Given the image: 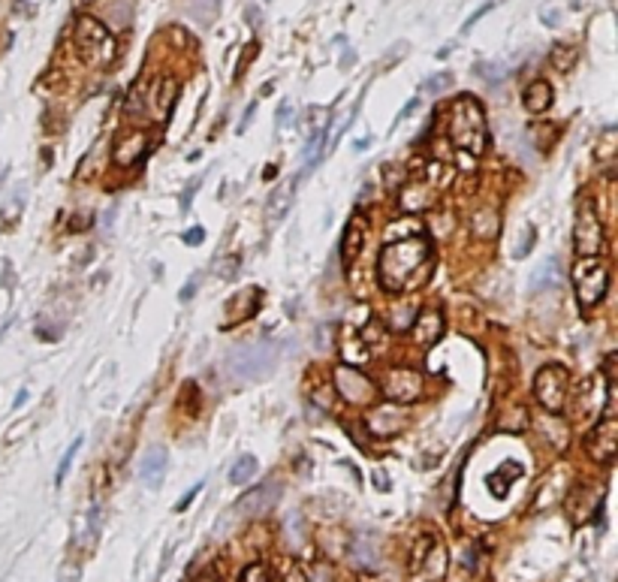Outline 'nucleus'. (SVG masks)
Masks as SVG:
<instances>
[{"instance_id":"dca6fc26","label":"nucleus","mask_w":618,"mask_h":582,"mask_svg":"<svg viewBox=\"0 0 618 582\" xmlns=\"http://www.w3.org/2000/svg\"><path fill=\"white\" fill-rule=\"evenodd\" d=\"M401 426H404V410H401V405H392V401L377 405L368 414V428H371V435H377V438L398 435Z\"/></svg>"},{"instance_id":"4468645a","label":"nucleus","mask_w":618,"mask_h":582,"mask_svg":"<svg viewBox=\"0 0 618 582\" xmlns=\"http://www.w3.org/2000/svg\"><path fill=\"white\" fill-rule=\"evenodd\" d=\"M365 242H368V217L365 215H353L344 226V236H341V259L344 266H353L356 259L362 257L365 250Z\"/></svg>"},{"instance_id":"b1692460","label":"nucleus","mask_w":618,"mask_h":582,"mask_svg":"<svg viewBox=\"0 0 618 582\" xmlns=\"http://www.w3.org/2000/svg\"><path fill=\"white\" fill-rule=\"evenodd\" d=\"M253 477H257V459L253 456H239L236 461H232V468H229V483L232 486H245Z\"/></svg>"},{"instance_id":"2f4dec72","label":"nucleus","mask_w":618,"mask_h":582,"mask_svg":"<svg viewBox=\"0 0 618 582\" xmlns=\"http://www.w3.org/2000/svg\"><path fill=\"white\" fill-rule=\"evenodd\" d=\"M199 182H202V175H196V178H194V182H190V184H187V194H184V196H181V208H184V212H187V208H190V203H194V196H196V190H199Z\"/></svg>"},{"instance_id":"ddd939ff","label":"nucleus","mask_w":618,"mask_h":582,"mask_svg":"<svg viewBox=\"0 0 618 582\" xmlns=\"http://www.w3.org/2000/svg\"><path fill=\"white\" fill-rule=\"evenodd\" d=\"M380 393L387 395L392 405H413L422 395V374L410 368H392L380 384Z\"/></svg>"},{"instance_id":"39448f33","label":"nucleus","mask_w":618,"mask_h":582,"mask_svg":"<svg viewBox=\"0 0 618 582\" xmlns=\"http://www.w3.org/2000/svg\"><path fill=\"white\" fill-rule=\"evenodd\" d=\"M570 280H573V293H576L579 308L591 311L594 305L603 302L606 290H610V263L597 257L576 259L570 266Z\"/></svg>"},{"instance_id":"423d86ee","label":"nucleus","mask_w":618,"mask_h":582,"mask_svg":"<svg viewBox=\"0 0 618 582\" xmlns=\"http://www.w3.org/2000/svg\"><path fill=\"white\" fill-rule=\"evenodd\" d=\"M534 398L546 414L561 417L567 410V398H570V371L558 363L543 365L534 377Z\"/></svg>"},{"instance_id":"c9c22d12","label":"nucleus","mask_w":618,"mask_h":582,"mask_svg":"<svg viewBox=\"0 0 618 582\" xmlns=\"http://www.w3.org/2000/svg\"><path fill=\"white\" fill-rule=\"evenodd\" d=\"M194 582H220V579H217L215 570H202L199 576H194Z\"/></svg>"},{"instance_id":"6ab92c4d","label":"nucleus","mask_w":618,"mask_h":582,"mask_svg":"<svg viewBox=\"0 0 618 582\" xmlns=\"http://www.w3.org/2000/svg\"><path fill=\"white\" fill-rule=\"evenodd\" d=\"M281 498V486H275V483H262V486H257V489H250L245 498L239 501V513H245V516H260V513H266V510H271L275 507V501Z\"/></svg>"},{"instance_id":"4be33fe9","label":"nucleus","mask_w":618,"mask_h":582,"mask_svg":"<svg viewBox=\"0 0 618 582\" xmlns=\"http://www.w3.org/2000/svg\"><path fill=\"white\" fill-rule=\"evenodd\" d=\"M293 196H296V182L283 184V187H278L275 194H271L269 205H266V212H269V224H278V220L287 217L290 205H293Z\"/></svg>"},{"instance_id":"393cba45","label":"nucleus","mask_w":618,"mask_h":582,"mask_svg":"<svg viewBox=\"0 0 618 582\" xmlns=\"http://www.w3.org/2000/svg\"><path fill=\"white\" fill-rule=\"evenodd\" d=\"M558 278H561V263L552 257V259H546V266H540V269H537V272H534V278H531V287H534V290L552 287Z\"/></svg>"},{"instance_id":"0eeeda50","label":"nucleus","mask_w":618,"mask_h":582,"mask_svg":"<svg viewBox=\"0 0 618 582\" xmlns=\"http://www.w3.org/2000/svg\"><path fill=\"white\" fill-rule=\"evenodd\" d=\"M278 365V347L257 341V344H245L227 359V371L239 380H260L269 377Z\"/></svg>"},{"instance_id":"c85d7f7f","label":"nucleus","mask_w":618,"mask_h":582,"mask_svg":"<svg viewBox=\"0 0 618 582\" xmlns=\"http://www.w3.org/2000/svg\"><path fill=\"white\" fill-rule=\"evenodd\" d=\"M450 85H452V76H450V73H438V76L425 79V91H429V94H441V91H447Z\"/></svg>"},{"instance_id":"aec40b11","label":"nucleus","mask_w":618,"mask_h":582,"mask_svg":"<svg viewBox=\"0 0 618 582\" xmlns=\"http://www.w3.org/2000/svg\"><path fill=\"white\" fill-rule=\"evenodd\" d=\"M166 449L163 447H151L145 456H142L139 461V477L142 483H145L148 489H160V483H163V474H166Z\"/></svg>"},{"instance_id":"f3484780","label":"nucleus","mask_w":618,"mask_h":582,"mask_svg":"<svg viewBox=\"0 0 618 582\" xmlns=\"http://www.w3.org/2000/svg\"><path fill=\"white\" fill-rule=\"evenodd\" d=\"M178 79L175 76H163L160 82H154V88L148 91V106H151V115L157 118V121H166L172 106H175L178 100Z\"/></svg>"},{"instance_id":"e433bc0d","label":"nucleus","mask_w":618,"mask_h":582,"mask_svg":"<svg viewBox=\"0 0 618 582\" xmlns=\"http://www.w3.org/2000/svg\"><path fill=\"white\" fill-rule=\"evenodd\" d=\"M88 224H90V215H88V217H76L73 224H69V229H73V233H79V229H85Z\"/></svg>"},{"instance_id":"1a4fd4ad","label":"nucleus","mask_w":618,"mask_h":582,"mask_svg":"<svg viewBox=\"0 0 618 582\" xmlns=\"http://www.w3.org/2000/svg\"><path fill=\"white\" fill-rule=\"evenodd\" d=\"M447 570V552L434 537H422L410 561V582H438Z\"/></svg>"},{"instance_id":"f03ea898","label":"nucleus","mask_w":618,"mask_h":582,"mask_svg":"<svg viewBox=\"0 0 618 582\" xmlns=\"http://www.w3.org/2000/svg\"><path fill=\"white\" fill-rule=\"evenodd\" d=\"M447 136L464 154H473V157L485 154V148H489V124H485V112L477 97L462 94L452 100Z\"/></svg>"},{"instance_id":"5701e85b","label":"nucleus","mask_w":618,"mask_h":582,"mask_svg":"<svg viewBox=\"0 0 618 582\" xmlns=\"http://www.w3.org/2000/svg\"><path fill=\"white\" fill-rule=\"evenodd\" d=\"M471 229H473V236H480V238H495L501 229V215L495 212V208H480V212L471 215Z\"/></svg>"},{"instance_id":"412c9836","label":"nucleus","mask_w":618,"mask_h":582,"mask_svg":"<svg viewBox=\"0 0 618 582\" xmlns=\"http://www.w3.org/2000/svg\"><path fill=\"white\" fill-rule=\"evenodd\" d=\"M522 103H525V109H528L531 115H543L546 109L552 106V85L546 82V79H534V82L525 88Z\"/></svg>"},{"instance_id":"9b49d317","label":"nucleus","mask_w":618,"mask_h":582,"mask_svg":"<svg viewBox=\"0 0 618 582\" xmlns=\"http://www.w3.org/2000/svg\"><path fill=\"white\" fill-rule=\"evenodd\" d=\"M335 389L338 395L344 401H350V405H371L374 398H377V384H371V380L365 374H359L353 365H335Z\"/></svg>"},{"instance_id":"cd10ccee","label":"nucleus","mask_w":618,"mask_h":582,"mask_svg":"<svg viewBox=\"0 0 618 582\" xmlns=\"http://www.w3.org/2000/svg\"><path fill=\"white\" fill-rule=\"evenodd\" d=\"M79 447H82V438H76L73 447H69L67 453H64V459L58 461V471H55V483H58V486L64 483V477L69 474V468H73V459H76V453H79Z\"/></svg>"},{"instance_id":"58836bf2","label":"nucleus","mask_w":618,"mask_h":582,"mask_svg":"<svg viewBox=\"0 0 618 582\" xmlns=\"http://www.w3.org/2000/svg\"><path fill=\"white\" fill-rule=\"evenodd\" d=\"M196 287H199V278L190 280V287H187V290H181V299H190V296L196 293Z\"/></svg>"},{"instance_id":"f8f14e48","label":"nucleus","mask_w":618,"mask_h":582,"mask_svg":"<svg viewBox=\"0 0 618 582\" xmlns=\"http://www.w3.org/2000/svg\"><path fill=\"white\" fill-rule=\"evenodd\" d=\"M148 151H151V133H145V130H124L112 142V163L121 169L139 166L148 157Z\"/></svg>"},{"instance_id":"f704fd0d","label":"nucleus","mask_w":618,"mask_h":582,"mask_svg":"<svg viewBox=\"0 0 618 582\" xmlns=\"http://www.w3.org/2000/svg\"><path fill=\"white\" fill-rule=\"evenodd\" d=\"M290 115H293V106L283 103V106L278 109V127H287V124H290Z\"/></svg>"},{"instance_id":"7ed1b4c3","label":"nucleus","mask_w":618,"mask_h":582,"mask_svg":"<svg viewBox=\"0 0 618 582\" xmlns=\"http://www.w3.org/2000/svg\"><path fill=\"white\" fill-rule=\"evenodd\" d=\"M73 46H76V55L82 57L88 67H97V69H106L118 55V43H115L112 31H109V27L94 15H79L76 18Z\"/></svg>"},{"instance_id":"c756f323","label":"nucleus","mask_w":618,"mask_h":582,"mask_svg":"<svg viewBox=\"0 0 618 582\" xmlns=\"http://www.w3.org/2000/svg\"><path fill=\"white\" fill-rule=\"evenodd\" d=\"M236 269H239V257H220V263L215 266V272L227 280V278H232V272H236Z\"/></svg>"},{"instance_id":"a211bd4d","label":"nucleus","mask_w":618,"mask_h":582,"mask_svg":"<svg viewBox=\"0 0 618 582\" xmlns=\"http://www.w3.org/2000/svg\"><path fill=\"white\" fill-rule=\"evenodd\" d=\"M260 302H262V290L245 287L241 293H236V296H232L229 302H227L229 317L224 320V326H239V323H245V320H250V317L260 311Z\"/></svg>"},{"instance_id":"72a5a7b5","label":"nucleus","mask_w":618,"mask_h":582,"mask_svg":"<svg viewBox=\"0 0 618 582\" xmlns=\"http://www.w3.org/2000/svg\"><path fill=\"white\" fill-rule=\"evenodd\" d=\"M199 489H202V486H194V489H190V492H187V495H184V498H181V501H178V504H175V513H181V510H187V507H190V501H194V498L199 495Z\"/></svg>"},{"instance_id":"6e6552de","label":"nucleus","mask_w":618,"mask_h":582,"mask_svg":"<svg viewBox=\"0 0 618 582\" xmlns=\"http://www.w3.org/2000/svg\"><path fill=\"white\" fill-rule=\"evenodd\" d=\"M603 245H606V238H603V224H600V217H597V208H594L591 199H582L579 212H576V220H573V250H576V259L600 257Z\"/></svg>"},{"instance_id":"7c9ffc66","label":"nucleus","mask_w":618,"mask_h":582,"mask_svg":"<svg viewBox=\"0 0 618 582\" xmlns=\"http://www.w3.org/2000/svg\"><path fill=\"white\" fill-rule=\"evenodd\" d=\"M181 238H184V245L196 248V245H202V238H206V229H202V226H190V229H187V233L181 236Z\"/></svg>"},{"instance_id":"a878e982","label":"nucleus","mask_w":618,"mask_h":582,"mask_svg":"<svg viewBox=\"0 0 618 582\" xmlns=\"http://www.w3.org/2000/svg\"><path fill=\"white\" fill-rule=\"evenodd\" d=\"M549 61H552V67L558 69V73H567V69H570V67L576 64V48H573V46H567V43L552 46Z\"/></svg>"},{"instance_id":"ea45409f","label":"nucleus","mask_w":618,"mask_h":582,"mask_svg":"<svg viewBox=\"0 0 618 582\" xmlns=\"http://www.w3.org/2000/svg\"><path fill=\"white\" fill-rule=\"evenodd\" d=\"M194 4H206V0H194ZM215 4H217V0H211V6H215Z\"/></svg>"},{"instance_id":"473e14b6","label":"nucleus","mask_w":618,"mask_h":582,"mask_svg":"<svg viewBox=\"0 0 618 582\" xmlns=\"http://www.w3.org/2000/svg\"><path fill=\"white\" fill-rule=\"evenodd\" d=\"M257 52H260V46H257V43H250V46L245 48V55H241V61H239V76H241V73H245V69H248V64H250V57H253V55H257Z\"/></svg>"},{"instance_id":"20e7f679","label":"nucleus","mask_w":618,"mask_h":582,"mask_svg":"<svg viewBox=\"0 0 618 582\" xmlns=\"http://www.w3.org/2000/svg\"><path fill=\"white\" fill-rule=\"evenodd\" d=\"M450 178H452V169H443L441 163H429L422 175L410 178V182L401 187L398 208H401L404 215H422V212H429V208L438 205L441 190H443V184H447Z\"/></svg>"},{"instance_id":"9d476101","label":"nucleus","mask_w":618,"mask_h":582,"mask_svg":"<svg viewBox=\"0 0 618 582\" xmlns=\"http://www.w3.org/2000/svg\"><path fill=\"white\" fill-rule=\"evenodd\" d=\"M582 447H585V453H589V459H594L597 465H612L618 456V419L615 417L600 419V423L585 435Z\"/></svg>"},{"instance_id":"2eb2a0df","label":"nucleus","mask_w":618,"mask_h":582,"mask_svg":"<svg viewBox=\"0 0 618 582\" xmlns=\"http://www.w3.org/2000/svg\"><path fill=\"white\" fill-rule=\"evenodd\" d=\"M410 338L417 341L419 347H431L443 338V314L438 308H422L417 320L410 323Z\"/></svg>"},{"instance_id":"bb28decb","label":"nucleus","mask_w":618,"mask_h":582,"mask_svg":"<svg viewBox=\"0 0 618 582\" xmlns=\"http://www.w3.org/2000/svg\"><path fill=\"white\" fill-rule=\"evenodd\" d=\"M239 582H271V570L262 561H253L239 574Z\"/></svg>"},{"instance_id":"f257e3e1","label":"nucleus","mask_w":618,"mask_h":582,"mask_svg":"<svg viewBox=\"0 0 618 582\" xmlns=\"http://www.w3.org/2000/svg\"><path fill=\"white\" fill-rule=\"evenodd\" d=\"M434 266V250L425 236H408L389 242L377 257V284L387 293H404L425 284Z\"/></svg>"},{"instance_id":"4c0bfd02","label":"nucleus","mask_w":618,"mask_h":582,"mask_svg":"<svg viewBox=\"0 0 618 582\" xmlns=\"http://www.w3.org/2000/svg\"><path fill=\"white\" fill-rule=\"evenodd\" d=\"M253 112H257V103H250V106H248V112H245V121H241V127H239V130H241V133H245V127L250 124V118H253Z\"/></svg>"}]
</instances>
